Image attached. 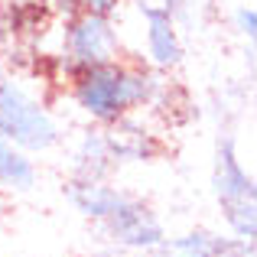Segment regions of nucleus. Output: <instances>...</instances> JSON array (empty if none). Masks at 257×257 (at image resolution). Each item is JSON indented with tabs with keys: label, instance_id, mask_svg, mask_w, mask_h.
<instances>
[{
	"label": "nucleus",
	"instance_id": "nucleus-2",
	"mask_svg": "<svg viewBox=\"0 0 257 257\" xmlns=\"http://www.w3.org/2000/svg\"><path fill=\"white\" fill-rule=\"evenodd\" d=\"M120 33L111 17H98V13H82L72 10L62 13V33H59V46L49 56L52 69L65 85L78 75V72L91 69V65H104L120 59Z\"/></svg>",
	"mask_w": 257,
	"mask_h": 257
},
{
	"label": "nucleus",
	"instance_id": "nucleus-7",
	"mask_svg": "<svg viewBox=\"0 0 257 257\" xmlns=\"http://www.w3.org/2000/svg\"><path fill=\"white\" fill-rule=\"evenodd\" d=\"M157 257H254V244L234 238V234L192 228L186 234H166Z\"/></svg>",
	"mask_w": 257,
	"mask_h": 257
},
{
	"label": "nucleus",
	"instance_id": "nucleus-3",
	"mask_svg": "<svg viewBox=\"0 0 257 257\" xmlns=\"http://www.w3.org/2000/svg\"><path fill=\"white\" fill-rule=\"evenodd\" d=\"M0 134L30 157L49 153L62 144V127L56 114L4 69H0Z\"/></svg>",
	"mask_w": 257,
	"mask_h": 257
},
{
	"label": "nucleus",
	"instance_id": "nucleus-11",
	"mask_svg": "<svg viewBox=\"0 0 257 257\" xmlns=\"http://www.w3.org/2000/svg\"><path fill=\"white\" fill-rule=\"evenodd\" d=\"M234 30H238L241 36H247V39L257 36V10L251 4H244V7L234 10Z\"/></svg>",
	"mask_w": 257,
	"mask_h": 257
},
{
	"label": "nucleus",
	"instance_id": "nucleus-12",
	"mask_svg": "<svg viewBox=\"0 0 257 257\" xmlns=\"http://www.w3.org/2000/svg\"><path fill=\"white\" fill-rule=\"evenodd\" d=\"M120 4H124V0H75V10L98 13V17H111L114 20V13L120 10Z\"/></svg>",
	"mask_w": 257,
	"mask_h": 257
},
{
	"label": "nucleus",
	"instance_id": "nucleus-10",
	"mask_svg": "<svg viewBox=\"0 0 257 257\" xmlns=\"http://www.w3.org/2000/svg\"><path fill=\"white\" fill-rule=\"evenodd\" d=\"M114 170L111 150H107V137L104 131H91L82 137V144L75 147L72 157V176L75 179H104Z\"/></svg>",
	"mask_w": 257,
	"mask_h": 257
},
{
	"label": "nucleus",
	"instance_id": "nucleus-9",
	"mask_svg": "<svg viewBox=\"0 0 257 257\" xmlns=\"http://www.w3.org/2000/svg\"><path fill=\"white\" fill-rule=\"evenodd\" d=\"M36 186V163L26 150L0 134V189L7 192H30Z\"/></svg>",
	"mask_w": 257,
	"mask_h": 257
},
{
	"label": "nucleus",
	"instance_id": "nucleus-1",
	"mask_svg": "<svg viewBox=\"0 0 257 257\" xmlns=\"http://www.w3.org/2000/svg\"><path fill=\"white\" fill-rule=\"evenodd\" d=\"M69 98L91 124L114 127L140 111L160 107L170 98V82L166 72L120 56L114 62L78 72L69 82Z\"/></svg>",
	"mask_w": 257,
	"mask_h": 257
},
{
	"label": "nucleus",
	"instance_id": "nucleus-13",
	"mask_svg": "<svg viewBox=\"0 0 257 257\" xmlns=\"http://www.w3.org/2000/svg\"><path fill=\"white\" fill-rule=\"evenodd\" d=\"M20 4L46 7V10H56V13H72V10H75V0H20Z\"/></svg>",
	"mask_w": 257,
	"mask_h": 257
},
{
	"label": "nucleus",
	"instance_id": "nucleus-6",
	"mask_svg": "<svg viewBox=\"0 0 257 257\" xmlns=\"http://www.w3.org/2000/svg\"><path fill=\"white\" fill-rule=\"evenodd\" d=\"M137 13L144 17V46H147V65L157 72H173L182 65V36L176 26L173 7H153V4H137Z\"/></svg>",
	"mask_w": 257,
	"mask_h": 257
},
{
	"label": "nucleus",
	"instance_id": "nucleus-8",
	"mask_svg": "<svg viewBox=\"0 0 257 257\" xmlns=\"http://www.w3.org/2000/svg\"><path fill=\"white\" fill-rule=\"evenodd\" d=\"M65 192H69V202L75 205V212L82 215V218L94 221V225H101L104 218H111V215L120 208V202L131 195L120 186H111L107 179H75V176H72V182H69Z\"/></svg>",
	"mask_w": 257,
	"mask_h": 257
},
{
	"label": "nucleus",
	"instance_id": "nucleus-5",
	"mask_svg": "<svg viewBox=\"0 0 257 257\" xmlns=\"http://www.w3.org/2000/svg\"><path fill=\"white\" fill-rule=\"evenodd\" d=\"M101 231L111 244L124 247V251H134V254H157L160 244L166 241V228L163 221L157 218L147 202H140L137 195H127L120 202V208L111 215V218L101 221Z\"/></svg>",
	"mask_w": 257,
	"mask_h": 257
},
{
	"label": "nucleus",
	"instance_id": "nucleus-4",
	"mask_svg": "<svg viewBox=\"0 0 257 257\" xmlns=\"http://www.w3.org/2000/svg\"><path fill=\"white\" fill-rule=\"evenodd\" d=\"M212 192L221 205L225 225L234 238L254 244L257 241V189L254 176L238 160L231 134H221L215 144V163H212Z\"/></svg>",
	"mask_w": 257,
	"mask_h": 257
}]
</instances>
